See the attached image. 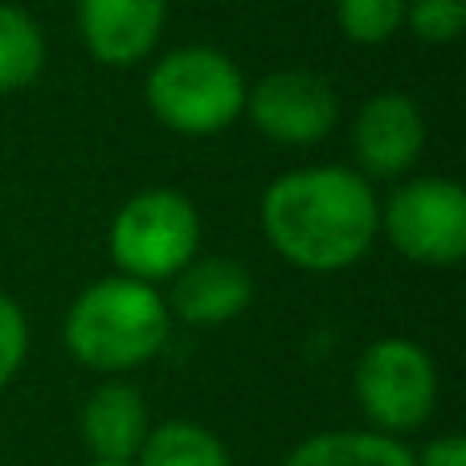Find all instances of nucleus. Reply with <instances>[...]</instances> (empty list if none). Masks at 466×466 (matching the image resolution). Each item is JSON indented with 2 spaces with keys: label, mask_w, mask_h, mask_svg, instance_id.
<instances>
[{
  "label": "nucleus",
  "mask_w": 466,
  "mask_h": 466,
  "mask_svg": "<svg viewBox=\"0 0 466 466\" xmlns=\"http://www.w3.org/2000/svg\"><path fill=\"white\" fill-rule=\"evenodd\" d=\"M258 221L282 262L307 274H336L372 249L380 201L356 168L315 164L274 180L262 193Z\"/></svg>",
  "instance_id": "obj_1"
},
{
  "label": "nucleus",
  "mask_w": 466,
  "mask_h": 466,
  "mask_svg": "<svg viewBox=\"0 0 466 466\" xmlns=\"http://www.w3.org/2000/svg\"><path fill=\"white\" fill-rule=\"evenodd\" d=\"M421 152H426V115L405 90H380L356 111L352 156L360 177H405Z\"/></svg>",
  "instance_id": "obj_8"
},
{
  "label": "nucleus",
  "mask_w": 466,
  "mask_h": 466,
  "mask_svg": "<svg viewBox=\"0 0 466 466\" xmlns=\"http://www.w3.org/2000/svg\"><path fill=\"white\" fill-rule=\"evenodd\" d=\"M418 466H466V438L462 434H438L413 454Z\"/></svg>",
  "instance_id": "obj_18"
},
{
  "label": "nucleus",
  "mask_w": 466,
  "mask_h": 466,
  "mask_svg": "<svg viewBox=\"0 0 466 466\" xmlns=\"http://www.w3.org/2000/svg\"><path fill=\"white\" fill-rule=\"evenodd\" d=\"M25 352H29V323H25V311L16 307L13 295L0 290V389H8V380L21 372Z\"/></svg>",
  "instance_id": "obj_17"
},
{
  "label": "nucleus",
  "mask_w": 466,
  "mask_h": 466,
  "mask_svg": "<svg viewBox=\"0 0 466 466\" xmlns=\"http://www.w3.org/2000/svg\"><path fill=\"white\" fill-rule=\"evenodd\" d=\"M86 466H131V462H98V459H90Z\"/></svg>",
  "instance_id": "obj_19"
},
{
  "label": "nucleus",
  "mask_w": 466,
  "mask_h": 466,
  "mask_svg": "<svg viewBox=\"0 0 466 466\" xmlns=\"http://www.w3.org/2000/svg\"><path fill=\"white\" fill-rule=\"evenodd\" d=\"M352 393L360 413L380 434H413L438 410V369L413 339L385 336L364 348L352 372Z\"/></svg>",
  "instance_id": "obj_5"
},
{
  "label": "nucleus",
  "mask_w": 466,
  "mask_h": 466,
  "mask_svg": "<svg viewBox=\"0 0 466 466\" xmlns=\"http://www.w3.org/2000/svg\"><path fill=\"white\" fill-rule=\"evenodd\" d=\"M86 54L98 66H139L164 37L168 0H78L74 5Z\"/></svg>",
  "instance_id": "obj_9"
},
{
  "label": "nucleus",
  "mask_w": 466,
  "mask_h": 466,
  "mask_svg": "<svg viewBox=\"0 0 466 466\" xmlns=\"http://www.w3.org/2000/svg\"><path fill=\"white\" fill-rule=\"evenodd\" d=\"M172 331V311L152 282L111 274L98 279L70 303L62 323L66 352L90 372L123 377L144 369L164 352Z\"/></svg>",
  "instance_id": "obj_2"
},
{
  "label": "nucleus",
  "mask_w": 466,
  "mask_h": 466,
  "mask_svg": "<svg viewBox=\"0 0 466 466\" xmlns=\"http://www.w3.org/2000/svg\"><path fill=\"white\" fill-rule=\"evenodd\" d=\"M147 106L177 136H218L246 115V74L213 46H180L147 70Z\"/></svg>",
  "instance_id": "obj_3"
},
{
  "label": "nucleus",
  "mask_w": 466,
  "mask_h": 466,
  "mask_svg": "<svg viewBox=\"0 0 466 466\" xmlns=\"http://www.w3.org/2000/svg\"><path fill=\"white\" fill-rule=\"evenodd\" d=\"M106 246L119 274L156 287L201 254V213L177 188H144L115 213Z\"/></svg>",
  "instance_id": "obj_4"
},
{
  "label": "nucleus",
  "mask_w": 466,
  "mask_h": 466,
  "mask_svg": "<svg viewBox=\"0 0 466 466\" xmlns=\"http://www.w3.org/2000/svg\"><path fill=\"white\" fill-rule=\"evenodd\" d=\"M405 25L426 46H454L466 29V0H410Z\"/></svg>",
  "instance_id": "obj_16"
},
{
  "label": "nucleus",
  "mask_w": 466,
  "mask_h": 466,
  "mask_svg": "<svg viewBox=\"0 0 466 466\" xmlns=\"http://www.w3.org/2000/svg\"><path fill=\"white\" fill-rule=\"evenodd\" d=\"M410 0H336V21L352 46H385L401 33Z\"/></svg>",
  "instance_id": "obj_15"
},
{
  "label": "nucleus",
  "mask_w": 466,
  "mask_h": 466,
  "mask_svg": "<svg viewBox=\"0 0 466 466\" xmlns=\"http://www.w3.org/2000/svg\"><path fill=\"white\" fill-rule=\"evenodd\" d=\"M254 299V279L238 258L226 254H197L188 266L172 274V295L164 299L177 319L193 328H218L238 319Z\"/></svg>",
  "instance_id": "obj_10"
},
{
  "label": "nucleus",
  "mask_w": 466,
  "mask_h": 466,
  "mask_svg": "<svg viewBox=\"0 0 466 466\" xmlns=\"http://www.w3.org/2000/svg\"><path fill=\"white\" fill-rule=\"evenodd\" d=\"M246 115L266 139L287 147H311L336 131L339 95L315 70H274L246 86Z\"/></svg>",
  "instance_id": "obj_7"
},
{
  "label": "nucleus",
  "mask_w": 466,
  "mask_h": 466,
  "mask_svg": "<svg viewBox=\"0 0 466 466\" xmlns=\"http://www.w3.org/2000/svg\"><path fill=\"white\" fill-rule=\"evenodd\" d=\"M46 70V33L21 5L0 0V95L25 90Z\"/></svg>",
  "instance_id": "obj_14"
},
{
  "label": "nucleus",
  "mask_w": 466,
  "mask_h": 466,
  "mask_svg": "<svg viewBox=\"0 0 466 466\" xmlns=\"http://www.w3.org/2000/svg\"><path fill=\"white\" fill-rule=\"evenodd\" d=\"M78 430L86 442L90 459L98 462H136L139 446H144L152 418H147V401L136 385L111 377L98 389H90V397L82 401Z\"/></svg>",
  "instance_id": "obj_11"
},
{
  "label": "nucleus",
  "mask_w": 466,
  "mask_h": 466,
  "mask_svg": "<svg viewBox=\"0 0 466 466\" xmlns=\"http://www.w3.org/2000/svg\"><path fill=\"white\" fill-rule=\"evenodd\" d=\"M131 466H233L226 442L201 421H160L147 430Z\"/></svg>",
  "instance_id": "obj_13"
},
{
  "label": "nucleus",
  "mask_w": 466,
  "mask_h": 466,
  "mask_svg": "<svg viewBox=\"0 0 466 466\" xmlns=\"http://www.w3.org/2000/svg\"><path fill=\"white\" fill-rule=\"evenodd\" d=\"M380 233L401 258L454 270L466 258V193L459 180L413 177L380 205Z\"/></svg>",
  "instance_id": "obj_6"
},
{
  "label": "nucleus",
  "mask_w": 466,
  "mask_h": 466,
  "mask_svg": "<svg viewBox=\"0 0 466 466\" xmlns=\"http://www.w3.org/2000/svg\"><path fill=\"white\" fill-rule=\"evenodd\" d=\"M282 466H418L413 451L380 430H319L303 438Z\"/></svg>",
  "instance_id": "obj_12"
}]
</instances>
